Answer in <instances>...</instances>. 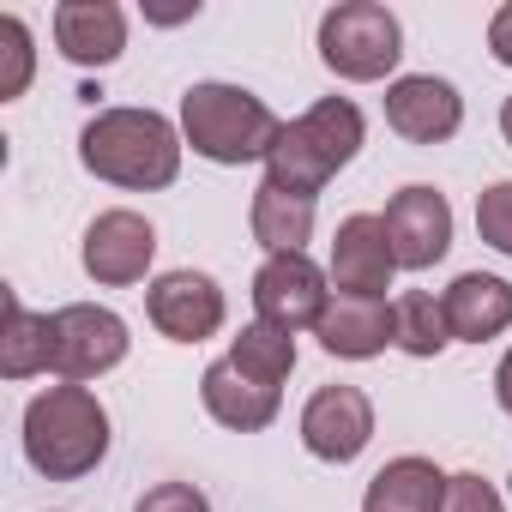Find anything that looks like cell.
<instances>
[{
    "label": "cell",
    "instance_id": "cell-1",
    "mask_svg": "<svg viewBox=\"0 0 512 512\" xmlns=\"http://www.w3.org/2000/svg\"><path fill=\"white\" fill-rule=\"evenodd\" d=\"M25 458L49 482H79L109 458V410L91 386H49L25 404Z\"/></svg>",
    "mask_w": 512,
    "mask_h": 512
},
{
    "label": "cell",
    "instance_id": "cell-2",
    "mask_svg": "<svg viewBox=\"0 0 512 512\" xmlns=\"http://www.w3.org/2000/svg\"><path fill=\"white\" fill-rule=\"evenodd\" d=\"M79 157L97 181L151 193L181 175V133L157 109H103L79 133Z\"/></svg>",
    "mask_w": 512,
    "mask_h": 512
},
{
    "label": "cell",
    "instance_id": "cell-3",
    "mask_svg": "<svg viewBox=\"0 0 512 512\" xmlns=\"http://www.w3.org/2000/svg\"><path fill=\"white\" fill-rule=\"evenodd\" d=\"M284 121L241 85H223V79H205L181 97V139L193 145V157L205 163H223V169H241V163H266L272 145H278Z\"/></svg>",
    "mask_w": 512,
    "mask_h": 512
},
{
    "label": "cell",
    "instance_id": "cell-4",
    "mask_svg": "<svg viewBox=\"0 0 512 512\" xmlns=\"http://www.w3.org/2000/svg\"><path fill=\"white\" fill-rule=\"evenodd\" d=\"M362 151V109L350 97H320L308 115L284 121L272 157H266V181L320 199V187Z\"/></svg>",
    "mask_w": 512,
    "mask_h": 512
},
{
    "label": "cell",
    "instance_id": "cell-5",
    "mask_svg": "<svg viewBox=\"0 0 512 512\" xmlns=\"http://www.w3.org/2000/svg\"><path fill=\"white\" fill-rule=\"evenodd\" d=\"M398 55H404V25L380 0H344V7L320 19V61L338 79L374 85L398 67Z\"/></svg>",
    "mask_w": 512,
    "mask_h": 512
},
{
    "label": "cell",
    "instance_id": "cell-6",
    "mask_svg": "<svg viewBox=\"0 0 512 512\" xmlns=\"http://www.w3.org/2000/svg\"><path fill=\"white\" fill-rule=\"evenodd\" d=\"M332 278L308 260V253H272V260L260 266V278H253V314H260V326L272 332H314L332 308Z\"/></svg>",
    "mask_w": 512,
    "mask_h": 512
},
{
    "label": "cell",
    "instance_id": "cell-7",
    "mask_svg": "<svg viewBox=\"0 0 512 512\" xmlns=\"http://www.w3.org/2000/svg\"><path fill=\"white\" fill-rule=\"evenodd\" d=\"M127 344H133V338H127V320H121L115 308L73 302V308L55 314V374L73 380V386H85V380L121 368V362H127Z\"/></svg>",
    "mask_w": 512,
    "mask_h": 512
},
{
    "label": "cell",
    "instance_id": "cell-8",
    "mask_svg": "<svg viewBox=\"0 0 512 512\" xmlns=\"http://www.w3.org/2000/svg\"><path fill=\"white\" fill-rule=\"evenodd\" d=\"M386 241H392V260L398 272H428L434 260H446L452 247V205L440 187H398L386 199Z\"/></svg>",
    "mask_w": 512,
    "mask_h": 512
},
{
    "label": "cell",
    "instance_id": "cell-9",
    "mask_svg": "<svg viewBox=\"0 0 512 512\" xmlns=\"http://www.w3.org/2000/svg\"><path fill=\"white\" fill-rule=\"evenodd\" d=\"M79 260H85V278L103 284V290H127L151 272L157 260V229L139 217V211H103L91 217L85 229V247H79Z\"/></svg>",
    "mask_w": 512,
    "mask_h": 512
},
{
    "label": "cell",
    "instance_id": "cell-10",
    "mask_svg": "<svg viewBox=\"0 0 512 512\" xmlns=\"http://www.w3.org/2000/svg\"><path fill=\"white\" fill-rule=\"evenodd\" d=\"M392 272H398V260H392L386 223L368 217V211L344 217L338 235H332V266H326L332 290H338V296H362V302H386Z\"/></svg>",
    "mask_w": 512,
    "mask_h": 512
},
{
    "label": "cell",
    "instance_id": "cell-11",
    "mask_svg": "<svg viewBox=\"0 0 512 512\" xmlns=\"http://www.w3.org/2000/svg\"><path fill=\"white\" fill-rule=\"evenodd\" d=\"M374 440V404L362 386H320L302 410V446L326 464H350L362 458V446Z\"/></svg>",
    "mask_w": 512,
    "mask_h": 512
},
{
    "label": "cell",
    "instance_id": "cell-12",
    "mask_svg": "<svg viewBox=\"0 0 512 512\" xmlns=\"http://www.w3.org/2000/svg\"><path fill=\"white\" fill-rule=\"evenodd\" d=\"M145 314L163 338L175 344H205L217 326H223V290L205 278V272H163L151 290H145Z\"/></svg>",
    "mask_w": 512,
    "mask_h": 512
},
{
    "label": "cell",
    "instance_id": "cell-13",
    "mask_svg": "<svg viewBox=\"0 0 512 512\" xmlns=\"http://www.w3.org/2000/svg\"><path fill=\"white\" fill-rule=\"evenodd\" d=\"M386 127L410 145H440L464 127V97L434 79V73H410V79H392L386 91Z\"/></svg>",
    "mask_w": 512,
    "mask_h": 512
},
{
    "label": "cell",
    "instance_id": "cell-14",
    "mask_svg": "<svg viewBox=\"0 0 512 512\" xmlns=\"http://www.w3.org/2000/svg\"><path fill=\"white\" fill-rule=\"evenodd\" d=\"M55 43L73 67H109L127 49V13L115 0H61L55 7Z\"/></svg>",
    "mask_w": 512,
    "mask_h": 512
},
{
    "label": "cell",
    "instance_id": "cell-15",
    "mask_svg": "<svg viewBox=\"0 0 512 512\" xmlns=\"http://www.w3.org/2000/svg\"><path fill=\"white\" fill-rule=\"evenodd\" d=\"M440 308H446L452 344H488L512 326V284L488 278V272H464V278H452Z\"/></svg>",
    "mask_w": 512,
    "mask_h": 512
},
{
    "label": "cell",
    "instance_id": "cell-16",
    "mask_svg": "<svg viewBox=\"0 0 512 512\" xmlns=\"http://www.w3.org/2000/svg\"><path fill=\"white\" fill-rule=\"evenodd\" d=\"M199 398H205L211 422H223V428H235V434H260V428H272V422H278V386L247 380L229 356L205 368Z\"/></svg>",
    "mask_w": 512,
    "mask_h": 512
},
{
    "label": "cell",
    "instance_id": "cell-17",
    "mask_svg": "<svg viewBox=\"0 0 512 512\" xmlns=\"http://www.w3.org/2000/svg\"><path fill=\"white\" fill-rule=\"evenodd\" d=\"M314 332H320L326 356H344V362H368V356H380L386 344H398L392 308H386V302H362V296H338Z\"/></svg>",
    "mask_w": 512,
    "mask_h": 512
},
{
    "label": "cell",
    "instance_id": "cell-18",
    "mask_svg": "<svg viewBox=\"0 0 512 512\" xmlns=\"http://www.w3.org/2000/svg\"><path fill=\"white\" fill-rule=\"evenodd\" d=\"M446 470H434L428 458H392L386 470H374L362 512H440L446 500Z\"/></svg>",
    "mask_w": 512,
    "mask_h": 512
},
{
    "label": "cell",
    "instance_id": "cell-19",
    "mask_svg": "<svg viewBox=\"0 0 512 512\" xmlns=\"http://www.w3.org/2000/svg\"><path fill=\"white\" fill-rule=\"evenodd\" d=\"M247 223H253V241H260L266 253H302L308 235H314V199L290 193L278 181H260V187H253Z\"/></svg>",
    "mask_w": 512,
    "mask_h": 512
},
{
    "label": "cell",
    "instance_id": "cell-20",
    "mask_svg": "<svg viewBox=\"0 0 512 512\" xmlns=\"http://www.w3.org/2000/svg\"><path fill=\"white\" fill-rule=\"evenodd\" d=\"M43 368H55V314H31L7 290V320H0V374H7V380H31Z\"/></svg>",
    "mask_w": 512,
    "mask_h": 512
},
{
    "label": "cell",
    "instance_id": "cell-21",
    "mask_svg": "<svg viewBox=\"0 0 512 512\" xmlns=\"http://www.w3.org/2000/svg\"><path fill=\"white\" fill-rule=\"evenodd\" d=\"M392 320H398V350L416 356V362H428V356H440V350L452 344L446 308H440V296H428V290H404V296L392 302Z\"/></svg>",
    "mask_w": 512,
    "mask_h": 512
},
{
    "label": "cell",
    "instance_id": "cell-22",
    "mask_svg": "<svg viewBox=\"0 0 512 512\" xmlns=\"http://www.w3.org/2000/svg\"><path fill=\"white\" fill-rule=\"evenodd\" d=\"M229 362H235L247 380H260V386H284L290 368H296V338L253 320V326H241V338L229 344Z\"/></svg>",
    "mask_w": 512,
    "mask_h": 512
},
{
    "label": "cell",
    "instance_id": "cell-23",
    "mask_svg": "<svg viewBox=\"0 0 512 512\" xmlns=\"http://www.w3.org/2000/svg\"><path fill=\"white\" fill-rule=\"evenodd\" d=\"M476 235L512 260V181H494L476 193Z\"/></svg>",
    "mask_w": 512,
    "mask_h": 512
},
{
    "label": "cell",
    "instance_id": "cell-24",
    "mask_svg": "<svg viewBox=\"0 0 512 512\" xmlns=\"http://www.w3.org/2000/svg\"><path fill=\"white\" fill-rule=\"evenodd\" d=\"M0 43H7V79H0V97H25V85H31V31H25V19L19 13H7L0 19Z\"/></svg>",
    "mask_w": 512,
    "mask_h": 512
},
{
    "label": "cell",
    "instance_id": "cell-25",
    "mask_svg": "<svg viewBox=\"0 0 512 512\" xmlns=\"http://www.w3.org/2000/svg\"><path fill=\"white\" fill-rule=\"evenodd\" d=\"M440 512H506V500H500V488H494L488 476H476V470H458V476L446 482V500H440Z\"/></svg>",
    "mask_w": 512,
    "mask_h": 512
},
{
    "label": "cell",
    "instance_id": "cell-26",
    "mask_svg": "<svg viewBox=\"0 0 512 512\" xmlns=\"http://www.w3.org/2000/svg\"><path fill=\"white\" fill-rule=\"evenodd\" d=\"M133 512H211V500H205L193 482H157V488L139 494Z\"/></svg>",
    "mask_w": 512,
    "mask_h": 512
},
{
    "label": "cell",
    "instance_id": "cell-27",
    "mask_svg": "<svg viewBox=\"0 0 512 512\" xmlns=\"http://www.w3.org/2000/svg\"><path fill=\"white\" fill-rule=\"evenodd\" d=\"M488 55H494L500 67H512V0L488 19Z\"/></svg>",
    "mask_w": 512,
    "mask_h": 512
},
{
    "label": "cell",
    "instance_id": "cell-28",
    "mask_svg": "<svg viewBox=\"0 0 512 512\" xmlns=\"http://www.w3.org/2000/svg\"><path fill=\"white\" fill-rule=\"evenodd\" d=\"M494 398H500V410L512 416V350L500 356V368H494Z\"/></svg>",
    "mask_w": 512,
    "mask_h": 512
},
{
    "label": "cell",
    "instance_id": "cell-29",
    "mask_svg": "<svg viewBox=\"0 0 512 512\" xmlns=\"http://www.w3.org/2000/svg\"><path fill=\"white\" fill-rule=\"evenodd\" d=\"M500 133H506V145H512V97L500 103Z\"/></svg>",
    "mask_w": 512,
    "mask_h": 512
}]
</instances>
